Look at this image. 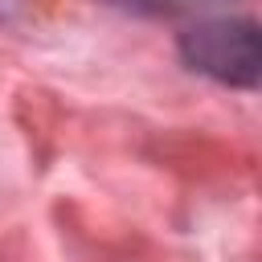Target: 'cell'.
I'll list each match as a JSON object with an SVG mask.
<instances>
[{"instance_id":"1","label":"cell","mask_w":262,"mask_h":262,"mask_svg":"<svg viewBox=\"0 0 262 262\" xmlns=\"http://www.w3.org/2000/svg\"><path fill=\"white\" fill-rule=\"evenodd\" d=\"M180 57L196 70L209 74L225 86H258L262 74V45H258V25L242 16H221V20H201L180 33Z\"/></svg>"}]
</instances>
